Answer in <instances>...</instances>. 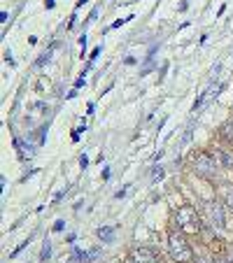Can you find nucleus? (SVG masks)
<instances>
[{"label":"nucleus","instance_id":"f257e3e1","mask_svg":"<svg viewBox=\"0 0 233 263\" xmlns=\"http://www.w3.org/2000/svg\"><path fill=\"white\" fill-rule=\"evenodd\" d=\"M168 252H170V256L173 261L177 263H193V252L186 242V238L180 236V233H170L168 238Z\"/></svg>","mask_w":233,"mask_h":263},{"label":"nucleus","instance_id":"f03ea898","mask_svg":"<svg viewBox=\"0 0 233 263\" xmlns=\"http://www.w3.org/2000/svg\"><path fill=\"white\" fill-rule=\"evenodd\" d=\"M177 226H180L184 233H198L200 230V219L198 214H196V210L189 208V205H184V208L177 210Z\"/></svg>","mask_w":233,"mask_h":263},{"label":"nucleus","instance_id":"7ed1b4c3","mask_svg":"<svg viewBox=\"0 0 233 263\" xmlns=\"http://www.w3.org/2000/svg\"><path fill=\"white\" fill-rule=\"evenodd\" d=\"M214 168H217V163H214L212 156H207V154H198L196 158H193V170L198 172V175L203 177H210L214 172Z\"/></svg>","mask_w":233,"mask_h":263},{"label":"nucleus","instance_id":"20e7f679","mask_svg":"<svg viewBox=\"0 0 233 263\" xmlns=\"http://www.w3.org/2000/svg\"><path fill=\"white\" fill-rule=\"evenodd\" d=\"M205 210H207V216H210V224H212L214 228H224V226H226V219H224V208H221L219 202H207Z\"/></svg>","mask_w":233,"mask_h":263},{"label":"nucleus","instance_id":"39448f33","mask_svg":"<svg viewBox=\"0 0 233 263\" xmlns=\"http://www.w3.org/2000/svg\"><path fill=\"white\" fill-rule=\"evenodd\" d=\"M128 263H156V256H154L152 250H145V247H140V250L131 252Z\"/></svg>","mask_w":233,"mask_h":263},{"label":"nucleus","instance_id":"423d86ee","mask_svg":"<svg viewBox=\"0 0 233 263\" xmlns=\"http://www.w3.org/2000/svg\"><path fill=\"white\" fill-rule=\"evenodd\" d=\"M98 238L103 240V242H112L114 240V228L112 226H103V228H98Z\"/></svg>","mask_w":233,"mask_h":263},{"label":"nucleus","instance_id":"0eeeda50","mask_svg":"<svg viewBox=\"0 0 233 263\" xmlns=\"http://www.w3.org/2000/svg\"><path fill=\"white\" fill-rule=\"evenodd\" d=\"M49 256H52V242H45L42 244V252H40V258L42 261H49Z\"/></svg>","mask_w":233,"mask_h":263},{"label":"nucleus","instance_id":"6e6552de","mask_svg":"<svg viewBox=\"0 0 233 263\" xmlns=\"http://www.w3.org/2000/svg\"><path fill=\"white\" fill-rule=\"evenodd\" d=\"M219 158H221V166H224V168H231L233 166V158L228 152H219Z\"/></svg>","mask_w":233,"mask_h":263},{"label":"nucleus","instance_id":"1a4fd4ad","mask_svg":"<svg viewBox=\"0 0 233 263\" xmlns=\"http://www.w3.org/2000/svg\"><path fill=\"white\" fill-rule=\"evenodd\" d=\"M226 205L233 210V186H228L226 189Z\"/></svg>","mask_w":233,"mask_h":263},{"label":"nucleus","instance_id":"9d476101","mask_svg":"<svg viewBox=\"0 0 233 263\" xmlns=\"http://www.w3.org/2000/svg\"><path fill=\"white\" fill-rule=\"evenodd\" d=\"M161 177H163V168L156 166V168H154V180H161Z\"/></svg>","mask_w":233,"mask_h":263},{"label":"nucleus","instance_id":"9b49d317","mask_svg":"<svg viewBox=\"0 0 233 263\" xmlns=\"http://www.w3.org/2000/svg\"><path fill=\"white\" fill-rule=\"evenodd\" d=\"M80 163H82V168H87V166H89V158H87V156H82Z\"/></svg>","mask_w":233,"mask_h":263},{"label":"nucleus","instance_id":"f8f14e48","mask_svg":"<svg viewBox=\"0 0 233 263\" xmlns=\"http://www.w3.org/2000/svg\"><path fill=\"white\" fill-rule=\"evenodd\" d=\"M54 230H63V222H56V224H54Z\"/></svg>","mask_w":233,"mask_h":263}]
</instances>
